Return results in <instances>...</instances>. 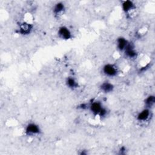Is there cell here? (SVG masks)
Returning a JSON list of instances; mask_svg holds the SVG:
<instances>
[{"mask_svg": "<svg viewBox=\"0 0 155 155\" xmlns=\"http://www.w3.org/2000/svg\"><path fill=\"white\" fill-rule=\"evenodd\" d=\"M104 74L109 77L115 76L117 73V68L116 66L111 64H107L102 67Z\"/></svg>", "mask_w": 155, "mask_h": 155, "instance_id": "obj_1", "label": "cell"}, {"mask_svg": "<svg viewBox=\"0 0 155 155\" xmlns=\"http://www.w3.org/2000/svg\"><path fill=\"white\" fill-rule=\"evenodd\" d=\"M41 131L39 127L35 123H29L25 127V133L28 136H34L39 134Z\"/></svg>", "mask_w": 155, "mask_h": 155, "instance_id": "obj_2", "label": "cell"}, {"mask_svg": "<svg viewBox=\"0 0 155 155\" xmlns=\"http://www.w3.org/2000/svg\"><path fill=\"white\" fill-rule=\"evenodd\" d=\"M89 108L93 114H94V116H100L102 111L104 108L102 107V105L100 102L93 101L90 104Z\"/></svg>", "mask_w": 155, "mask_h": 155, "instance_id": "obj_3", "label": "cell"}, {"mask_svg": "<svg viewBox=\"0 0 155 155\" xmlns=\"http://www.w3.org/2000/svg\"><path fill=\"white\" fill-rule=\"evenodd\" d=\"M58 34L60 38L64 40H68L72 37L71 31L65 26L60 27L58 29Z\"/></svg>", "mask_w": 155, "mask_h": 155, "instance_id": "obj_4", "label": "cell"}, {"mask_svg": "<svg viewBox=\"0 0 155 155\" xmlns=\"http://www.w3.org/2000/svg\"><path fill=\"white\" fill-rule=\"evenodd\" d=\"M151 116V111L149 108H145L140 111L137 115V120L139 122H145L148 120Z\"/></svg>", "mask_w": 155, "mask_h": 155, "instance_id": "obj_5", "label": "cell"}, {"mask_svg": "<svg viewBox=\"0 0 155 155\" xmlns=\"http://www.w3.org/2000/svg\"><path fill=\"white\" fill-rule=\"evenodd\" d=\"M33 28V25L27 22H23L19 25V31L22 35H27L30 33Z\"/></svg>", "mask_w": 155, "mask_h": 155, "instance_id": "obj_6", "label": "cell"}, {"mask_svg": "<svg viewBox=\"0 0 155 155\" xmlns=\"http://www.w3.org/2000/svg\"><path fill=\"white\" fill-rule=\"evenodd\" d=\"M124 52L125 55L129 58H134L136 57L137 53L134 48V47L132 45V44L129 42L125 49L124 50Z\"/></svg>", "mask_w": 155, "mask_h": 155, "instance_id": "obj_7", "label": "cell"}, {"mask_svg": "<svg viewBox=\"0 0 155 155\" xmlns=\"http://www.w3.org/2000/svg\"><path fill=\"white\" fill-rule=\"evenodd\" d=\"M128 43L129 42L125 38L123 37L118 38L116 41L117 47L120 51H124Z\"/></svg>", "mask_w": 155, "mask_h": 155, "instance_id": "obj_8", "label": "cell"}, {"mask_svg": "<svg viewBox=\"0 0 155 155\" xmlns=\"http://www.w3.org/2000/svg\"><path fill=\"white\" fill-rule=\"evenodd\" d=\"M136 7L134 4L130 1H125L122 3V8L124 12L128 13L131 10L134 9Z\"/></svg>", "mask_w": 155, "mask_h": 155, "instance_id": "obj_9", "label": "cell"}, {"mask_svg": "<svg viewBox=\"0 0 155 155\" xmlns=\"http://www.w3.org/2000/svg\"><path fill=\"white\" fill-rule=\"evenodd\" d=\"M101 90L105 93H109L113 91L114 85L109 82H104L100 86Z\"/></svg>", "mask_w": 155, "mask_h": 155, "instance_id": "obj_10", "label": "cell"}, {"mask_svg": "<svg viewBox=\"0 0 155 155\" xmlns=\"http://www.w3.org/2000/svg\"><path fill=\"white\" fill-rule=\"evenodd\" d=\"M65 10V5L61 2H57L53 7V13L56 15H59L62 14Z\"/></svg>", "mask_w": 155, "mask_h": 155, "instance_id": "obj_11", "label": "cell"}, {"mask_svg": "<svg viewBox=\"0 0 155 155\" xmlns=\"http://www.w3.org/2000/svg\"><path fill=\"white\" fill-rule=\"evenodd\" d=\"M145 105L146 108H151L153 107L155 103V97L154 95H150L148 96L145 100Z\"/></svg>", "mask_w": 155, "mask_h": 155, "instance_id": "obj_12", "label": "cell"}, {"mask_svg": "<svg viewBox=\"0 0 155 155\" xmlns=\"http://www.w3.org/2000/svg\"><path fill=\"white\" fill-rule=\"evenodd\" d=\"M66 84L70 88H76L78 86L77 81L73 77H68L66 79Z\"/></svg>", "mask_w": 155, "mask_h": 155, "instance_id": "obj_13", "label": "cell"}]
</instances>
